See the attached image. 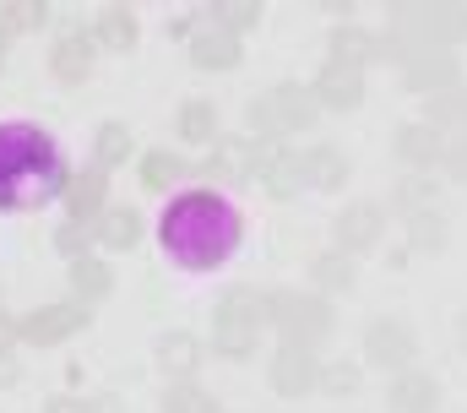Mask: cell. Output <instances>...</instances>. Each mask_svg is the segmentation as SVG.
I'll list each match as a JSON object with an SVG mask.
<instances>
[{
    "label": "cell",
    "mask_w": 467,
    "mask_h": 413,
    "mask_svg": "<svg viewBox=\"0 0 467 413\" xmlns=\"http://www.w3.org/2000/svg\"><path fill=\"white\" fill-rule=\"evenodd\" d=\"M158 239H163V250H169L174 267L213 272V267H223L239 250L244 223H239L234 202H223L218 191H185V196L169 202L163 223H158Z\"/></svg>",
    "instance_id": "obj_1"
},
{
    "label": "cell",
    "mask_w": 467,
    "mask_h": 413,
    "mask_svg": "<svg viewBox=\"0 0 467 413\" xmlns=\"http://www.w3.org/2000/svg\"><path fill=\"white\" fill-rule=\"evenodd\" d=\"M66 158L38 125H0V212H33V206L66 196Z\"/></svg>",
    "instance_id": "obj_2"
},
{
    "label": "cell",
    "mask_w": 467,
    "mask_h": 413,
    "mask_svg": "<svg viewBox=\"0 0 467 413\" xmlns=\"http://www.w3.org/2000/svg\"><path fill=\"white\" fill-rule=\"evenodd\" d=\"M467 38V5H391V33H380L386 55L408 60L419 49H451Z\"/></svg>",
    "instance_id": "obj_3"
},
{
    "label": "cell",
    "mask_w": 467,
    "mask_h": 413,
    "mask_svg": "<svg viewBox=\"0 0 467 413\" xmlns=\"http://www.w3.org/2000/svg\"><path fill=\"white\" fill-rule=\"evenodd\" d=\"M266 321L288 348H321L332 337V305L321 294H266Z\"/></svg>",
    "instance_id": "obj_4"
},
{
    "label": "cell",
    "mask_w": 467,
    "mask_h": 413,
    "mask_svg": "<svg viewBox=\"0 0 467 413\" xmlns=\"http://www.w3.org/2000/svg\"><path fill=\"white\" fill-rule=\"evenodd\" d=\"M261 321H266V300H261L255 289H234L229 300L218 305V315H213V343H218V354H229V359L255 354Z\"/></svg>",
    "instance_id": "obj_5"
},
{
    "label": "cell",
    "mask_w": 467,
    "mask_h": 413,
    "mask_svg": "<svg viewBox=\"0 0 467 413\" xmlns=\"http://www.w3.org/2000/svg\"><path fill=\"white\" fill-rule=\"evenodd\" d=\"M316 114H321V103L310 99V88H299V82H283V88H272V93H261V99L250 103V125H255L261 136L310 131Z\"/></svg>",
    "instance_id": "obj_6"
},
{
    "label": "cell",
    "mask_w": 467,
    "mask_h": 413,
    "mask_svg": "<svg viewBox=\"0 0 467 413\" xmlns=\"http://www.w3.org/2000/svg\"><path fill=\"white\" fill-rule=\"evenodd\" d=\"M358 354H364V365H380V370H408V359L419 354V337H413V326H408V321H397V315H375V321L364 326Z\"/></svg>",
    "instance_id": "obj_7"
},
{
    "label": "cell",
    "mask_w": 467,
    "mask_h": 413,
    "mask_svg": "<svg viewBox=\"0 0 467 413\" xmlns=\"http://www.w3.org/2000/svg\"><path fill=\"white\" fill-rule=\"evenodd\" d=\"M88 321H93V315L82 305H38L16 321V337H22V343H38V348H55V343H66V337L88 332Z\"/></svg>",
    "instance_id": "obj_8"
},
{
    "label": "cell",
    "mask_w": 467,
    "mask_h": 413,
    "mask_svg": "<svg viewBox=\"0 0 467 413\" xmlns=\"http://www.w3.org/2000/svg\"><path fill=\"white\" fill-rule=\"evenodd\" d=\"M402 88L408 93H424V99H441L457 88V55L451 49H419L402 60Z\"/></svg>",
    "instance_id": "obj_9"
},
{
    "label": "cell",
    "mask_w": 467,
    "mask_h": 413,
    "mask_svg": "<svg viewBox=\"0 0 467 413\" xmlns=\"http://www.w3.org/2000/svg\"><path fill=\"white\" fill-rule=\"evenodd\" d=\"M380 228H386V212L375 202H353L337 212V223H332V234H337V250L343 256H358V250H375L380 245Z\"/></svg>",
    "instance_id": "obj_10"
},
{
    "label": "cell",
    "mask_w": 467,
    "mask_h": 413,
    "mask_svg": "<svg viewBox=\"0 0 467 413\" xmlns=\"http://www.w3.org/2000/svg\"><path fill=\"white\" fill-rule=\"evenodd\" d=\"M250 180H255L266 196H294V191H305L299 153H288V147H261V153H255V169H250Z\"/></svg>",
    "instance_id": "obj_11"
},
{
    "label": "cell",
    "mask_w": 467,
    "mask_h": 413,
    "mask_svg": "<svg viewBox=\"0 0 467 413\" xmlns=\"http://www.w3.org/2000/svg\"><path fill=\"white\" fill-rule=\"evenodd\" d=\"M327 55H332L327 66H343V71H358V77H364V66H375V60L386 55V44H380V33H364V27L343 22V27H332Z\"/></svg>",
    "instance_id": "obj_12"
},
{
    "label": "cell",
    "mask_w": 467,
    "mask_h": 413,
    "mask_svg": "<svg viewBox=\"0 0 467 413\" xmlns=\"http://www.w3.org/2000/svg\"><path fill=\"white\" fill-rule=\"evenodd\" d=\"M266 381H272L277 397H305V392H316L321 370H316V359L305 348H277L272 365H266Z\"/></svg>",
    "instance_id": "obj_13"
},
{
    "label": "cell",
    "mask_w": 467,
    "mask_h": 413,
    "mask_svg": "<svg viewBox=\"0 0 467 413\" xmlns=\"http://www.w3.org/2000/svg\"><path fill=\"white\" fill-rule=\"evenodd\" d=\"M185 44H191V66H202V71H234V66L244 60L239 38H234V33H223L218 22H213V27H196Z\"/></svg>",
    "instance_id": "obj_14"
},
{
    "label": "cell",
    "mask_w": 467,
    "mask_h": 413,
    "mask_svg": "<svg viewBox=\"0 0 467 413\" xmlns=\"http://www.w3.org/2000/svg\"><path fill=\"white\" fill-rule=\"evenodd\" d=\"M93 60H99V44L88 33H60L55 49H49V71L60 82H88L93 77Z\"/></svg>",
    "instance_id": "obj_15"
},
{
    "label": "cell",
    "mask_w": 467,
    "mask_h": 413,
    "mask_svg": "<svg viewBox=\"0 0 467 413\" xmlns=\"http://www.w3.org/2000/svg\"><path fill=\"white\" fill-rule=\"evenodd\" d=\"M386 408L391 413H435L441 408V381L424 376V370H402L386 392Z\"/></svg>",
    "instance_id": "obj_16"
},
{
    "label": "cell",
    "mask_w": 467,
    "mask_h": 413,
    "mask_svg": "<svg viewBox=\"0 0 467 413\" xmlns=\"http://www.w3.org/2000/svg\"><path fill=\"white\" fill-rule=\"evenodd\" d=\"M104 191H109V175H104L99 164H93L88 175H77V180L66 185V212H71V223H82V228L99 223V217L109 212V206H104Z\"/></svg>",
    "instance_id": "obj_17"
},
{
    "label": "cell",
    "mask_w": 467,
    "mask_h": 413,
    "mask_svg": "<svg viewBox=\"0 0 467 413\" xmlns=\"http://www.w3.org/2000/svg\"><path fill=\"white\" fill-rule=\"evenodd\" d=\"M441 147H446V136H441L435 125H397V136H391V153H397L408 169L441 164Z\"/></svg>",
    "instance_id": "obj_18"
},
{
    "label": "cell",
    "mask_w": 467,
    "mask_h": 413,
    "mask_svg": "<svg viewBox=\"0 0 467 413\" xmlns=\"http://www.w3.org/2000/svg\"><path fill=\"white\" fill-rule=\"evenodd\" d=\"M310 99L321 109H353L364 99V77L358 71H343V66H321L316 82H310Z\"/></svg>",
    "instance_id": "obj_19"
},
{
    "label": "cell",
    "mask_w": 467,
    "mask_h": 413,
    "mask_svg": "<svg viewBox=\"0 0 467 413\" xmlns=\"http://www.w3.org/2000/svg\"><path fill=\"white\" fill-rule=\"evenodd\" d=\"M71 294H77V305H99V300H109L115 294V272L99 261V256H77L71 261Z\"/></svg>",
    "instance_id": "obj_20"
},
{
    "label": "cell",
    "mask_w": 467,
    "mask_h": 413,
    "mask_svg": "<svg viewBox=\"0 0 467 413\" xmlns=\"http://www.w3.org/2000/svg\"><path fill=\"white\" fill-rule=\"evenodd\" d=\"M299 169H305V185H316V191H343V185H348V164H343L337 147H310V153H299Z\"/></svg>",
    "instance_id": "obj_21"
},
{
    "label": "cell",
    "mask_w": 467,
    "mask_h": 413,
    "mask_svg": "<svg viewBox=\"0 0 467 413\" xmlns=\"http://www.w3.org/2000/svg\"><path fill=\"white\" fill-rule=\"evenodd\" d=\"M93 239H99L104 250H136V245H141V212L109 206V212L93 223Z\"/></svg>",
    "instance_id": "obj_22"
},
{
    "label": "cell",
    "mask_w": 467,
    "mask_h": 413,
    "mask_svg": "<svg viewBox=\"0 0 467 413\" xmlns=\"http://www.w3.org/2000/svg\"><path fill=\"white\" fill-rule=\"evenodd\" d=\"M446 239H451V223L441 217V206H430V212H413V217H408V250L441 256V250H446Z\"/></svg>",
    "instance_id": "obj_23"
},
{
    "label": "cell",
    "mask_w": 467,
    "mask_h": 413,
    "mask_svg": "<svg viewBox=\"0 0 467 413\" xmlns=\"http://www.w3.org/2000/svg\"><path fill=\"white\" fill-rule=\"evenodd\" d=\"M158 365H163L169 376H196L202 343H196L191 332H163V337H158Z\"/></svg>",
    "instance_id": "obj_24"
},
{
    "label": "cell",
    "mask_w": 467,
    "mask_h": 413,
    "mask_svg": "<svg viewBox=\"0 0 467 413\" xmlns=\"http://www.w3.org/2000/svg\"><path fill=\"white\" fill-rule=\"evenodd\" d=\"M255 153H261V142H218V153L207 158V175L213 180H239V175H250L255 169Z\"/></svg>",
    "instance_id": "obj_25"
},
{
    "label": "cell",
    "mask_w": 467,
    "mask_h": 413,
    "mask_svg": "<svg viewBox=\"0 0 467 413\" xmlns=\"http://www.w3.org/2000/svg\"><path fill=\"white\" fill-rule=\"evenodd\" d=\"M93 44H104V49H130V44H136V11H130V5H104L99 22H93Z\"/></svg>",
    "instance_id": "obj_26"
},
{
    "label": "cell",
    "mask_w": 467,
    "mask_h": 413,
    "mask_svg": "<svg viewBox=\"0 0 467 413\" xmlns=\"http://www.w3.org/2000/svg\"><path fill=\"white\" fill-rule=\"evenodd\" d=\"M174 125H180L185 142H218V109H213L207 99H191L180 114H174Z\"/></svg>",
    "instance_id": "obj_27"
},
{
    "label": "cell",
    "mask_w": 467,
    "mask_h": 413,
    "mask_svg": "<svg viewBox=\"0 0 467 413\" xmlns=\"http://www.w3.org/2000/svg\"><path fill=\"white\" fill-rule=\"evenodd\" d=\"M93 158H99V169H104V175H109V169H119V164L130 158V131H125L119 120L99 125V136H93Z\"/></svg>",
    "instance_id": "obj_28"
},
{
    "label": "cell",
    "mask_w": 467,
    "mask_h": 413,
    "mask_svg": "<svg viewBox=\"0 0 467 413\" xmlns=\"http://www.w3.org/2000/svg\"><path fill=\"white\" fill-rule=\"evenodd\" d=\"M310 278H316V289H327V294H348L353 289V261L343 250L316 256V261H310Z\"/></svg>",
    "instance_id": "obj_29"
},
{
    "label": "cell",
    "mask_w": 467,
    "mask_h": 413,
    "mask_svg": "<svg viewBox=\"0 0 467 413\" xmlns=\"http://www.w3.org/2000/svg\"><path fill=\"white\" fill-rule=\"evenodd\" d=\"M191 169H185V158H174V153H147L141 158V185L147 191H169V185H180Z\"/></svg>",
    "instance_id": "obj_30"
},
{
    "label": "cell",
    "mask_w": 467,
    "mask_h": 413,
    "mask_svg": "<svg viewBox=\"0 0 467 413\" xmlns=\"http://www.w3.org/2000/svg\"><path fill=\"white\" fill-rule=\"evenodd\" d=\"M207 11H213V22H218L223 33L239 38V33H250V27L261 22V11H266V5H255V0H218V5H207Z\"/></svg>",
    "instance_id": "obj_31"
},
{
    "label": "cell",
    "mask_w": 467,
    "mask_h": 413,
    "mask_svg": "<svg viewBox=\"0 0 467 413\" xmlns=\"http://www.w3.org/2000/svg\"><path fill=\"white\" fill-rule=\"evenodd\" d=\"M435 191H441V185H430L424 175H413V180H402V185L391 191V206H397L402 217H413V212H430V206H435Z\"/></svg>",
    "instance_id": "obj_32"
},
{
    "label": "cell",
    "mask_w": 467,
    "mask_h": 413,
    "mask_svg": "<svg viewBox=\"0 0 467 413\" xmlns=\"http://www.w3.org/2000/svg\"><path fill=\"white\" fill-rule=\"evenodd\" d=\"M44 16H49L44 0H5V5H0V27H5V33H33Z\"/></svg>",
    "instance_id": "obj_33"
},
{
    "label": "cell",
    "mask_w": 467,
    "mask_h": 413,
    "mask_svg": "<svg viewBox=\"0 0 467 413\" xmlns=\"http://www.w3.org/2000/svg\"><path fill=\"white\" fill-rule=\"evenodd\" d=\"M430 125H451V136L467 131V88H451V93L430 99Z\"/></svg>",
    "instance_id": "obj_34"
},
{
    "label": "cell",
    "mask_w": 467,
    "mask_h": 413,
    "mask_svg": "<svg viewBox=\"0 0 467 413\" xmlns=\"http://www.w3.org/2000/svg\"><path fill=\"white\" fill-rule=\"evenodd\" d=\"M163 413H223V408H218V397H207L202 387L180 381V387H169V397H163Z\"/></svg>",
    "instance_id": "obj_35"
},
{
    "label": "cell",
    "mask_w": 467,
    "mask_h": 413,
    "mask_svg": "<svg viewBox=\"0 0 467 413\" xmlns=\"http://www.w3.org/2000/svg\"><path fill=\"white\" fill-rule=\"evenodd\" d=\"M44 413H125L115 397H49Z\"/></svg>",
    "instance_id": "obj_36"
},
{
    "label": "cell",
    "mask_w": 467,
    "mask_h": 413,
    "mask_svg": "<svg viewBox=\"0 0 467 413\" xmlns=\"http://www.w3.org/2000/svg\"><path fill=\"white\" fill-rule=\"evenodd\" d=\"M321 392H337V397H348V392H358V365H332V370H321V381H316Z\"/></svg>",
    "instance_id": "obj_37"
},
{
    "label": "cell",
    "mask_w": 467,
    "mask_h": 413,
    "mask_svg": "<svg viewBox=\"0 0 467 413\" xmlns=\"http://www.w3.org/2000/svg\"><path fill=\"white\" fill-rule=\"evenodd\" d=\"M441 164H446V175H451V180H467V131L446 136V147H441Z\"/></svg>",
    "instance_id": "obj_38"
},
{
    "label": "cell",
    "mask_w": 467,
    "mask_h": 413,
    "mask_svg": "<svg viewBox=\"0 0 467 413\" xmlns=\"http://www.w3.org/2000/svg\"><path fill=\"white\" fill-rule=\"evenodd\" d=\"M88 239H93V228H82V223H71V228H60V234H55L60 256H71V261H77V256L88 250Z\"/></svg>",
    "instance_id": "obj_39"
},
{
    "label": "cell",
    "mask_w": 467,
    "mask_h": 413,
    "mask_svg": "<svg viewBox=\"0 0 467 413\" xmlns=\"http://www.w3.org/2000/svg\"><path fill=\"white\" fill-rule=\"evenodd\" d=\"M16 381H22V365H16L11 354H0V392H5V387H16Z\"/></svg>",
    "instance_id": "obj_40"
},
{
    "label": "cell",
    "mask_w": 467,
    "mask_h": 413,
    "mask_svg": "<svg viewBox=\"0 0 467 413\" xmlns=\"http://www.w3.org/2000/svg\"><path fill=\"white\" fill-rule=\"evenodd\" d=\"M11 343H16V315H5V310H0V354H5Z\"/></svg>",
    "instance_id": "obj_41"
},
{
    "label": "cell",
    "mask_w": 467,
    "mask_h": 413,
    "mask_svg": "<svg viewBox=\"0 0 467 413\" xmlns=\"http://www.w3.org/2000/svg\"><path fill=\"white\" fill-rule=\"evenodd\" d=\"M457 348H462V354H467V315H462V321H457Z\"/></svg>",
    "instance_id": "obj_42"
},
{
    "label": "cell",
    "mask_w": 467,
    "mask_h": 413,
    "mask_svg": "<svg viewBox=\"0 0 467 413\" xmlns=\"http://www.w3.org/2000/svg\"><path fill=\"white\" fill-rule=\"evenodd\" d=\"M5 49H11V33L0 27V66H5Z\"/></svg>",
    "instance_id": "obj_43"
}]
</instances>
